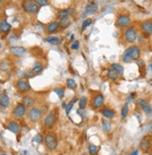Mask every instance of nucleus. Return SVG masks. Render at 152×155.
<instances>
[{
    "instance_id": "obj_50",
    "label": "nucleus",
    "mask_w": 152,
    "mask_h": 155,
    "mask_svg": "<svg viewBox=\"0 0 152 155\" xmlns=\"http://www.w3.org/2000/svg\"><path fill=\"white\" fill-rule=\"evenodd\" d=\"M1 155H7V154H5V153H3V154H1Z\"/></svg>"
},
{
    "instance_id": "obj_30",
    "label": "nucleus",
    "mask_w": 152,
    "mask_h": 155,
    "mask_svg": "<svg viewBox=\"0 0 152 155\" xmlns=\"http://www.w3.org/2000/svg\"><path fill=\"white\" fill-rule=\"evenodd\" d=\"M88 151L90 155H97L98 153V147L94 144H90L88 147Z\"/></svg>"
},
{
    "instance_id": "obj_45",
    "label": "nucleus",
    "mask_w": 152,
    "mask_h": 155,
    "mask_svg": "<svg viewBox=\"0 0 152 155\" xmlns=\"http://www.w3.org/2000/svg\"><path fill=\"white\" fill-rule=\"evenodd\" d=\"M62 106H63V108H64V109H65L67 105H66V103H65V102H63V104H62Z\"/></svg>"
},
{
    "instance_id": "obj_9",
    "label": "nucleus",
    "mask_w": 152,
    "mask_h": 155,
    "mask_svg": "<svg viewBox=\"0 0 152 155\" xmlns=\"http://www.w3.org/2000/svg\"><path fill=\"white\" fill-rule=\"evenodd\" d=\"M139 149L145 153L149 152L152 150V139L147 136H145L144 137H142L139 143Z\"/></svg>"
},
{
    "instance_id": "obj_26",
    "label": "nucleus",
    "mask_w": 152,
    "mask_h": 155,
    "mask_svg": "<svg viewBox=\"0 0 152 155\" xmlns=\"http://www.w3.org/2000/svg\"><path fill=\"white\" fill-rule=\"evenodd\" d=\"M88 104V97L86 96H82L78 98V108L79 110H84Z\"/></svg>"
},
{
    "instance_id": "obj_48",
    "label": "nucleus",
    "mask_w": 152,
    "mask_h": 155,
    "mask_svg": "<svg viewBox=\"0 0 152 155\" xmlns=\"http://www.w3.org/2000/svg\"><path fill=\"white\" fill-rule=\"evenodd\" d=\"M3 1H5V0H0V3H1V2H3Z\"/></svg>"
},
{
    "instance_id": "obj_34",
    "label": "nucleus",
    "mask_w": 152,
    "mask_h": 155,
    "mask_svg": "<svg viewBox=\"0 0 152 155\" xmlns=\"http://www.w3.org/2000/svg\"><path fill=\"white\" fill-rule=\"evenodd\" d=\"M68 15H69V12H68L67 9H63V10H60V11L58 12V18H59L60 20L68 17Z\"/></svg>"
},
{
    "instance_id": "obj_23",
    "label": "nucleus",
    "mask_w": 152,
    "mask_h": 155,
    "mask_svg": "<svg viewBox=\"0 0 152 155\" xmlns=\"http://www.w3.org/2000/svg\"><path fill=\"white\" fill-rule=\"evenodd\" d=\"M106 77L109 79V80H112V81H116L119 79V74L114 71V70L112 68H110L109 70H107V73H106Z\"/></svg>"
},
{
    "instance_id": "obj_7",
    "label": "nucleus",
    "mask_w": 152,
    "mask_h": 155,
    "mask_svg": "<svg viewBox=\"0 0 152 155\" xmlns=\"http://www.w3.org/2000/svg\"><path fill=\"white\" fill-rule=\"evenodd\" d=\"M57 122V114L54 110L50 111L44 118V126L48 129H51Z\"/></svg>"
},
{
    "instance_id": "obj_40",
    "label": "nucleus",
    "mask_w": 152,
    "mask_h": 155,
    "mask_svg": "<svg viewBox=\"0 0 152 155\" xmlns=\"http://www.w3.org/2000/svg\"><path fill=\"white\" fill-rule=\"evenodd\" d=\"M135 97H136V93H135V92L131 93V94H130V96H129V97H128V101H133Z\"/></svg>"
},
{
    "instance_id": "obj_27",
    "label": "nucleus",
    "mask_w": 152,
    "mask_h": 155,
    "mask_svg": "<svg viewBox=\"0 0 152 155\" xmlns=\"http://www.w3.org/2000/svg\"><path fill=\"white\" fill-rule=\"evenodd\" d=\"M45 41H47L48 43H50L51 45H59L61 43V39L57 36H53V35H50V36L46 37Z\"/></svg>"
},
{
    "instance_id": "obj_11",
    "label": "nucleus",
    "mask_w": 152,
    "mask_h": 155,
    "mask_svg": "<svg viewBox=\"0 0 152 155\" xmlns=\"http://www.w3.org/2000/svg\"><path fill=\"white\" fill-rule=\"evenodd\" d=\"M136 104L146 114H152V106L149 104L148 101L146 100V98H138V100L136 101Z\"/></svg>"
},
{
    "instance_id": "obj_49",
    "label": "nucleus",
    "mask_w": 152,
    "mask_h": 155,
    "mask_svg": "<svg viewBox=\"0 0 152 155\" xmlns=\"http://www.w3.org/2000/svg\"><path fill=\"white\" fill-rule=\"evenodd\" d=\"M0 17H1V11H0Z\"/></svg>"
},
{
    "instance_id": "obj_38",
    "label": "nucleus",
    "mask_w": 152,
    "mask_h": 155,
    "mask_svg": "<svg viewBox=\"0 0 152 155\" xmlns=\"http://www.w3.org/2000/svg\"><path fill=\"white\" fill-rule=\"evenodd\" d=\"M24 75H25L27 78H32V77H34V76H36L35 74L32 72V70H28V71H26V72L24 73Z\"/></svg>"
},
{
    "instance_id": "obj_4",
    "label": "nucleus",
    "mask_w": 152,
    "mask_h": 155,
    "mask_svg": "<svg viewBox=\"0 0 152 155\" xmlns=\"http://www.w3.org/2000/svg\"><path fill=\"white\" fill-rule=\"evenodd\" d=\"M27 117H28L29 121L32 123H37L40 121L41 117H42V111L39 108L36 107H32L28 110V114H27Z\"/></svg>"
},
{
    "instance_id": "obj_46",
    "label": "nucleus",
    "mask_w": 152,
    "mask_h": 155,
    "mask_svg": "<svg viewBox=\"0 0 152 155\" xmlns=\"http://www.w3.org/2000/svg\"><path fill=\"white\" fill-rule=\"evenodd\" d=\"M147 155H152V153H148V152H147Z\"/></svg>"
},
{
    "instance_id": "obj_12",
    "label": "nucleus",
    "mask_w": 152,
    "mask_h": 155,
    "mask_svg": "<svg viewBox=\"0 0 152 155\" xmlns=\"http://www.w3.org/2000/svg\"><path fill=\"white\" fill-rule=\"evenodd\" d=\"M16 86V88L19 92L21 93H26L31 90V86H30V83L27 81V80H24V79H20L16 82L15 84Z\"/></svg>"
},
{
    "instance_id": "obj_31",
    "label": "nucleus",
    "mask_w": 152,
    "mask_h": 155,
    "mask_svg": "<svg viewBox=\"0 0 152 155\" xmlns=\"http://www.w3.org/2000/svg\"><path fill=\"white\" fill-rule=\"evenodd\" d=\"M76 101H77V98L75 97V98H73V100L69 102L68 104H67V106H66V108H65V111H66V115H69L70 114V112H71V110H72V109H73V107H74V104L76 103Z\"/></svg>"
},
{
    "instance_id": "obj_6",
    "label": "nucleus",
    "mask_w": 152,
    "mask_h": 155,
    "mask_svg": "<svg viewBox=\"0 0 152 155\" xmlns=\"http://www.w3.org/2000/svg\"><path fill=\"white\" fill-rule=\"evenodd\" d=\"M124 39L129 44H133L137 39V32L134 27H128L124 31Z\"/></svg>"
},
{
    "instance_id": "obj_37",
    "label": "nucleus",
    "mask_w": 152,
    "mask_h": 155,
    "mask_svg": "<svg viewBox=\"0 0 152 155\" xmlns=\"http://www.w3.org/2000/svg\"><path fill=\"white\" fill-rule=\"evenodd\" d=\"M33 1L37 4L40 7H43V6H47L48 5V0H33Z\"/></svg>"
},
{
    "instance_id": "obj_28",
    "label": "nucleus",
    "mask_w": 152,
    "mask_h": 155,
    "mask_svg": "<svg viewBox=\"0 0 152 155\" xmlns=\"http://www.w3.org/2000/svg\"><path fill=\"white\" fill-rule=\"evenodd\" d=\"M66 87L68 88L72 89V90H75L78 87V84L75 81V79H73V78H68L66 80Z\"/></svg>"
},
{
    "instance_id": "obj_47",
    "label": "nucleus",
    "mask_w": 152,
    "mask_h": 155,
    "mask_svg": "<svg viewBox=\"0 0 152 155\" xmlns=\"http://www.w3.org/2000/svg\"><path fill=\"white\" fill-rule=\"evenodd\" d=\"M1 91H2V88H1V87H0V93H1Z\"/></svg>"
},
{
    "instance_id": "obj_14",
    "label": "nucleus",
    "mask_w": 152,
    "mask_h": 155,
    "mask_svg": "<svg viewBox=\"0 0 152 155\" xmlns=\"http://www.w3.org/2000/svg\"><path fill=\"white\" fill-rule=\"evenodd\" d=\"M100 112H101L102 116L107 120H111L116 117V111L111 108H108V107L103 108Z\"/></svg>"
},
{
    "instance_id": "obj_21",
    "label": "nucleus",
    "mask_w": 152,
    "mask_h": 155,
    "mask_svg": "<svg viewBox=\"0 0 152 155\" xmlns=\"http://www.w3.org/2000/svg\"><path fill=\"white\" fill-rule=\"evenodd\" d=\"M11 29V25L6 21V20H2L0 21V33H9Z\"/></svg>"
},
{
    "instance_id": "obj_15",
    "label": "nucleus",
    "mask_w": 152,
    "mask_h": 155,
    "mask_svg": "<svg viewBox=\"0 0 152 155\" xmlns=\"http://www.w3.org/2000/svg\"><path fill=\"white\" fill-rule=\"evenodd\" d=\"M141 29L147 36L151 35H152V20L144 21L141 23Z\"/></svg>"
},
{
    "instance_id": "obj_33",
    "label": "nucleus",
    "mask_w": 152,
    "mask_h": 155,
    "mask_svg": "<svg viewBox=\"0 0 152 155\" xmlns=\"http://www.w3.org/2000/svg\"><path fill=\"white\" fill-rule=\"evenodd\" d=\"M53 92L56 93V95L59 97V98H63L64 96V89L63 87H55L53 89Z\"/></svg>"
},
{
    "instance_id": "obj_51",
    "label": "nucleus",
    "mask_w": 152,
    "mask_h": 155,
    "mask_svg": "<svg viewBox=\"0 0 152 155\" xmlns=\"http://www.w3.org/2000/svg\"><path fill=\"white\" fill-rule=\"evenodd\" d=\"M0 48H1V44H0Z\"/></svg>"
},
{
    "instance_id": "obj_22",
    "label": "nucleus",
    "mask_w": 152,
    "mask_h": 155,
    "mask_svg": "<svg viewBox=\"0 0 152 155\" xmlns=\"http://www.w3.org/2000/svg\"><path fill=\"white\" fill-rule=\"evenodd\" d=\"M102 129L105 133H108V132L111 131V129H112V123L110 122V120L105 119V120L102 121Z\"/></svg>"
},
{
    "instance_id": "obj_8",
    "label": "nucleus",
    "mask_w": 152,
    "mask_h": 155,
    "mask_svg": "<svg viewBox=\"0 0 152 155\" xmlns=\"http://www.w3.org/2000/svg\"><path fill=\"white\" fill-rule=\"evenodd\" d=\"M132 22L131 17L127 14H121L117 18L116 21V26L119 28H128L130 27Z\"/></svg>"
},
{
    "instance_id": "obj_20",
    "label": "nucleus",
    "mask_w": 152,
    "mask_h": 155,
    "mask_svg": "<svg viewBox=\"0 0 152 155\" xmlns=\"http://www.w3.org/2000/svg\"><path fill=\"white\" fill-rule=\"evenodd\" d=\"M43 65H42V63H40L39 61H36L35 63H34V65H33V67H32V72L35 74V75H38V74H42V72H43Z\"/></svg>"
},
{
    "instance_id": "obj_1",
    "label": "nucleus",
    "mask_w": 152,
    "mask_h": 155,
    "mask_svg": "<svg viewBox=\"0 0 152 155\" xmlns=\"http://www.w3.org/2000/svg\"><path fill=\"white\" fill-rule=\"evenodd\" d=\"M141 57V48L136 46H131L124 50L121 60L124 63H132L133 61H137Z\"/></svg>"
},
{
    "instance_id": "obj_16",
    "label": "nucleus",
    "mask_w": 152,
    "mask_h": 155,
    "mask_svg": "<svg viewBox=\"0 0 152 155\" xmlns=\"http://www.w3.org/2000/svg\"><path fill=\"white\" fill-rule=\"evenodd\" d=\"M98 9V5L94 3V2H92V3H88L85 7V9H84V13L82 16H85V15H92L94 14L96 11Z\"/></svg>"
},
{
    "instance_id": "obj_2",
    "label": "nucleus",
    "mask_w": 152,
    "mask_h": 155,
    "mask_svg": "<svg viewBox=\"0 0 152 155\" xmlns=\"http://www.w3.org/2000/svg\"><path fill=\"white\" fill-rule=\"evenodd\" d=\"M44 144L50 150H55L58 147V138L52 133H49L44 137Z\"/></svg>"
},
{
    "instance_id": "obj_36",
    "label": "nucleus",
    "mask_w": 152,
    "mask_h": 155,
    "mask_svg": "<svg viewBox=\"0 0 152 155\" xmlns=\"http://www.w3.org/2000/svg\"><path fill=\"white\" fill-rule=\"evenodd\" d=\"M92 19H89V18H88V19L84 20V21L82 22V27H81V28H82V30L84 31L88 26H90V25H91V23H92Z\"/></svg>"
},
{
    "instance_id": "obj_42",
    "label": "nucleus",
    "mask_w": 152,
    "mask_h": 155,
    "mask_svg": "<svg viewBox=\"0 0 152 155\" xmlns=\"http://www.w3.org/2000/svg\"><path fill=\"white\" fill-rule=\"evenodd\" d=\"M138 153H139V151H138V150H133V151H132L130 154H128V155H138Z\"/></svg>"
},
{
    "instance_id": "obj_3",
    "label": "nucleus",
    "mask_w": 152,
    "mask_h": 155,
    "mask_svg": "<svg viewBox=\"0 0 152 155\" xmlns=\"http://www.w3.org/2000/svg\"><path fill=\"white\" fill-rule=\"evenodd\" d=\"M105 104V97L102 93H96L92 96L91 105L92 108L94 110H99L104 107Z\"/></svg>"
},
{
    "instance_id": "obj_19",
    "label": "nucleus",
    "mask_w": 152,
    "mask_h": 155,
    "mask_svg": "<svg viewBox=\"0 0 152 155\" xmlns=\"http://www.w3.org/2000/svg\"><path fill=\"white\" fill-rule=\"evenodd\" d=\"M60 28V23L58 21H51L47 25V32L49 34H53L57 32Z\"/></svg>"
},
{
    "instance_id": "obj_17",
    "label": "nucleus",
    "mask_w": 152,
    "mask_h": 155,
    "mask_svg": "<svg viewBox=\"0 0 152 155\" xmlns=\"http://www.w3.org/2000/svg\"><path fill=\"white\" fill-rule=\"evenodd\" d=\"M36 103V101L35 98L32 97L31 96H28V95H25L22 97V104L27 109V108H32Z\"/></svg>"
},
{
    "instance_id": "obj_18",
    "label": "nucleus",
    "mask_w": 152,
    "mask_h": 155,
    "mask_svg": "<svg viewBox=\"0 0 152 155\" xmlns=\"http://www.w3.org/2000/svg\"><path fill=\"white\" fill-rule=\"evenodd\" d=\"M7 128L13 134H18L20 132V125L15 121H10L7 125Z\"/></svg>"
},
{
    "instance_id": "obj_44",
    "label": "nucleus",
    "mask_w": 152,
    "mask_h": 155,
    "mask_svg": "<svg viewBox=\"0 0 152 155\" xmlns=\"http://www.w3.org/2000/svg\"><path fill=\"white\" fill-rule=\"evenodd\" d=\"M148 69L150 70V71H152V62H151V63H149V65H148Z\"/></svg>"
},
{
    "instance_id": "obj_32",
    "label": "nucleus",
    "mask_w": 152,
    "mask_h": 155,
    "mask_svg": "<svg viewBox=\"0 0 152 155\" xmlns=\"http://www.w3.org/2000/svg\"><path fill=\"white\" fill-rule=\"evenodd\" d=\"M60 27H62V28H66V27H68L69 25L71 24V20L70 19H68V17H66V18H64V19H62L61 21H60Z\"/></svg>"
},
{
    "instance_id": "obj_25",
    "label": "nucleus",
    "mask_w": 152,
    "mask_h": 155,
    "mask_svg": "<svg viewBox=\"0 0 152 155\" xmlns=\"http://www.w3.org/2000/svg\"><path fill=\"white\" fill-rule=\"evenodd\" d=\"M111 68L119 74V76L123 75V74H124V67L120 63H117V62L112 63L111 64Z\"/></svg>"
},
{
    "instance_id": "obj_41",
    "label": "nucleus",
    "mask_w": 152,
    "mask_h": 155,
    "mask_svg": "<svg viewBox=\"0 0 152 155\" xmlns=\"http://www.w3.org/2000/svg\"><path fill=\"white\" fill-rule=\"evenodd\" d=\"M17 41H18V38L15 37L14 35H12V36L9 37V42H11V43H15V42H17Z\"/></svg>"
},
{
    "instance_id": "obj_5",
    "label": "nucleus",
    "mask_w": 152,
    "mask_h": 155,
    "mask_svg": "<svg viewBox=\"0 0 152 155\" xmlns=\"http://www.w3.org/2000/svg\"><path fill=\"white\" fill-rule=\"evenodd\" d=\"M22 8L24 10V12L28 13V14H35L39 9L38 5L36 4L33 0H23Z\"/></svg>"
},
{
    "instance_id": "obj_39",
    "label": "nucleus",
    "mask_w": 152,
    "mask_h": 155,
    "mask_svg": "<svg viewBox=\"0 0 152 155\" xmlns=\"http://www.w3.org/2000/svg\"><path fill=\"white\" fill-rule=\"evenodd\" d=\"M78 48H79V42L78 41H75L74 43H72V45H71V49L77 50Z\"/></svg>"
},
{
    "instance_id": "obj_10",
    "label": "nucleus",
    "mask_w": 152,
    "mask_h": 155,
    "mask_svg": "<svg viewBox=\"0 0 152 155\" xmlns=\"http://www.w3.org/2000/svg\"><path fill=\"white\" fill-rule=\"evenodd\" d=\"M26 114V108L22 104V103H18L14 109H13V111H12V115L15 119L17 120H21L22 119Z\"/></svg>"
},
{
    "instance_id": "obj_24",
    "label": "nucleus",
    "mask_w": 152,
    "mask_h": 155,
    "mask_svg": "<svg viewBox=\"0 0 152 155\" xmlns=\"http://www.w3.org/2000/svg\"><path fill=\"white\" fill-rule=\"evenodd\" d=\"M0 105L5 108L9 105V97L5 93H0Z\"/></svg>"
},
{
    "instance_id": "obj_13",
    "label": "nucleus",
    "mask_w": 152,
    "mask_h": 155,
    "mask_svg": "<svg viewBox=\"0 0 152 155\" xmlns=\"http://www.w3.org/2000/svg\"><path fill=\"white\" fill-rule=\"evenodd\" d=\"M9 52L13 55L15 56V57H19V58H22V57H24L27 53V50L22 48V47H18V46H12L10 47L9 48Z\"/></svg>"
},
{
    "instance_id": "obj_29",
    "label": "nucleus",
    "mask_w": 152,
    "mask_h": 155,
    "mask_svg": "<svg viewBox=\"0 0 152 155\" xmlns=\"http://www.w3.org/2000/svg\"><path fill=\"white\" fill-rule=\"evenodd\" d=\"M129 114V106H128V103H125L122 108H121V110H120V115H121V118L122 119H125L127 118Z\"/></svg>"
},
{
    "instance_id": "obj_35",
    "label": "nucleus",
    "mask_w": 152,
    "mask_h": 155,
    "mask_svg": "<svg viewBox=\"0 0 152 155\" xmlns=\"http://www.w3.org/2000/svg\"><path fill=\"white\" fill-rule=\"evenodd\" d=\"M33 141L34 142H36V143H42V142H44V137H42V135H40V134H37L35 137H34V139H33Z\"/></svg>"
},
{
    "instance_id": "obj_43",
    "label": "nucleus",
    "mask_w": 152,
    "mask_h": 155,
    "mask_svg": "<svg viewBox=\"0 0 152 155\" xmlns=\"http://www.w3.org/2000/svg\"><path fill=\"white\" fill-rule=\"evenodd\" d=\"M5 109H6L5 107H3V106H1V105H0V112H2V111H3V110H5Z\"/></svg>"
}]
</instances>
